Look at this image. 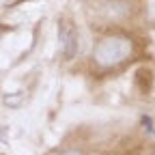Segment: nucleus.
<instances>
[{
	"label": "nucleus",
	"mask_w": 155,
	"mask_h": 155,
	"mask_svg": "<svg viewBox=\"0 0 155 155\" xmlns=\"http://www.w3.org/2000/svg\"><path fill=\"white\" fill-rule=\"evenodd\" d=\"M131 54V41L121 35H112V37H106L97 43L93 56H95V63H99L104 67H110V65H116L125 61V58Z\"/></svg>",
	"instance_id": "f257e3e1"
}]
</instances>
